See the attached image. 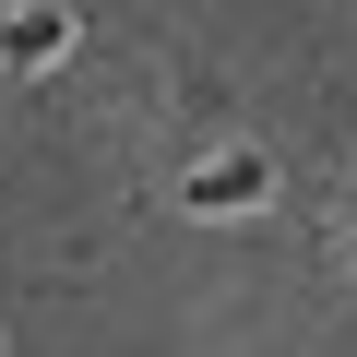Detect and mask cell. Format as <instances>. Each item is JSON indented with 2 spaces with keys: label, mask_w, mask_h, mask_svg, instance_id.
Masks as SVG:
<instances>
[{
  "label": "cell",
  "mask_w": 357,
  "mask_h": 357,
  "mask_svg": "<svg viewBox=\"0 0 357 357\" xmlns=\"http://www.w3.org/2000/svg\"><path fill=\"white\" fill-rule=\"evenodd\" d=\"M178 203H191V215H262L274 203V167L262 155H203L191 178H178Z\"/></svg>",
  "instance_id": "cell-1"
},
{
  "label": "cell",
  "mask_w": 357,
  "mask_h": 357,
  "mask_svg": "<svg viewBox=\"0 0 357 357\" xmlns=\"http://www.w3.org/2000/svg\"><path fill=\"white\" fill-rule=\"evenodd\" d=\"M72 60V13L60 0H13L0 13V72H60Z\"/></svg>",
  "instance_id": "cell-2"
}]
</instances>
